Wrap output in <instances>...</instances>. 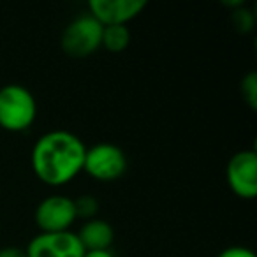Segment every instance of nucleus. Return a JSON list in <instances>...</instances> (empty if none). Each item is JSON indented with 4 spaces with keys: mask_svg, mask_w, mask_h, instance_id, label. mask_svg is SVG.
Segmentation results:
<instances>
[{
    "mask_svg": "<svg viewBox=\"0 0 257 257\" xmlns=\"http://www.w3.org/2000/svg\"><path fill=\"white\" fill-rule=\"evenodd\" d=\"M86 147L69 131H50L34 143L32 171L50 187H64L83 173Z\"/></svg>",
    "mask_w": 257,
    "mask_h": 257,
    "instance_id": "nucleus-1",
    "label": "nucleus"
},
{
    "mask_svg": "<svg viewBox=\"0 0 257 257\" xmlns=\"http://www.w3.org/2000/svg\"><path fill=\"white\" fill-rule=\"evenodd\" d=\"M36 118L37 102L29 88L16 83L0 88V128L8 133H25Z\"/></svg>",
    "mask_w": 257,
    "mask_h": 257,
    "instance_id": "nucleus-2",
    "label": "nucleus"
},
{
    "mask_svg": "<svg viewBox=\"0 0 257 257\" xmlns=\"http://www.w3.org/2000/svg\"><path fill=\"white\" fill-rule=\"evenodd\" d=\"M102 25L90 15H79L62 32L60 46L64 53L76 60L88 58L100 48Z\"/></svg>",
    "mask_w": 257,
    "mask_h": 257,
    "instance_id": "nucleus-3",
    "label": "nucleus"
},
{
    "mask_svg": "<svg viewBox=\"0 0 257 257\" xmlns=\"http://www.w3.org/2000/svg\"><path fill=\"white\" fill-rule=\"evenodd\" d=\"M127 171V155L113 143H97L86 148L83 173L99 182H114Z\"/></svg>",
    "mask_w": 257,
    "mask_h": 257,
    "instance_id": "nucleus-4",
    "label": "nucleus"
},
{
    "mask_svg": "<svg viewBox=\"0 0 257 257\" xmlns=\"http://www.w3.org/2000/svg\"><path fill=\"white\" fill-rule=\"evenodd\" d=\"M225 180L234 196L252 201L257 196V152L253 148L236 152L227 162Z\"/></svg>",
    "mask_w": 257,
    "mask_h": 257,
    "instance_id": "nucleus-5",
    "label": "nucleus"
},
{
    "mask_svg": "<svg viewBox=\"0 0 257 257\" xmlns=\"http://www.w3.org/2000/svg\"><path fill=\"white\" fill-rule=\"evenodd\" d=\"M37 227L41 232H64L71 231L72 224L78 220L76 217L74 199L62 194L48 196L37 204L34 213Z\"/></svg>",
    "mask_w": 257,
    "mask_h": 257,
    "instance_id": "nucleus-6",
    "label": "nucleus"
},
{
    "mask_svg": "<svg viewBox=\"0 0 257 257\" xmlns=\"http://www.w3.org/2000/svg\"><path fill=\"white\" fill-rule=\"evenodd\" d=\"M27 257H83L85 248L72 231L39 232L25 248Z\"/></svg>",
    "mask_w": 257,
    "mask_h": 257,
    "instance_id": "nucleus-7",
    "label": "nucleus"
},
{
    "mask_svg": "<svg viewBox=\"0 0 257 257\" xmlns=\"http://www.w3.org/2000/svg\"><path fill=\"white\" fill-rule=\"evenodd\" d=\"M147 8L145 0H90L88 15L102 27L127 25Z\"/></svg>",
    "mask_w": 257,
    "mask_h": 257,
    "instance_id": "nucleus-8",
    "label": "nucleus"
},
{
    "mask_svg": "<svg viewBox=\"0 0 257 257\" xmlns=\"http://www.w3.org/2000/svg\"><path fill=\"white\" fill-rule=\"evenodd\" d=\"M81 241L85 252H99V250H109L114 241V229L107 220L102 218H92L81 225L79 232H76Z\"/></svg>",
    "mask_w": 257,
    "mask_h": 257,
    "instance_id": "nucleus-9",
    "label": "nucleus"
},
{
    "mask_svg": "<svg viewBox=\"0 0 257 257\" xmlns=\"http://www.w3.org/2000/svg\"><path fill=\"white\" fill-rule=\"evenodd\" d=\"M131 30L127 25H111L102 27V41L100 48L107 50L109 53H121L131 44Z\"/></svg>",
    "mask_w": 257,
    "mask_h": 257,
    "instance_id": "nucleus-10",
    "label": "nucleus"
},
{
    "mask_svg": "<svg viewBox=\"0 0 257 257\" xmlns=\"http://www.w3.org/2000/svg\"><path fill=\"white\" fill-rule=\"evenodd\" d=\"M74 208H76V217L85 218V222H86V220H92V218H97L100 204L95 196H92V194H83V196L74 199Z\"/></svg>",
    "mask_w": 257,
    "mask_h": 257,
    "instance_id": "nucleus-11",
    "label": "nucleus"
},
{
    "mask_svg": "<svg viewBox=\"0 0 257 257\" xmlns=\"http://www.w3.org/2000/svg\"><path fill=\"white\" fill-rule=\"evenodd\" d=\"M239 90H241V97L245 104L252 111L257 109V72L250 71L243 76L241 83H239Z\"/></svg>",
    "mask_w": 257,
    "mask_h": 257,
    "instance_id": "nucleus-12",
    "label": "nucleus"
},
{
    "mask_svg": "<svg viewBox=\"0 0 257 257\" xmlns=\"http://www.w3.org/2000/svg\"><path fill=\"white\" fill-rule=\"evenodd\" d=\"M231 22L238 32L248 34L252 32L253 25H255V15L252 13V9H248L246 6H241V8L231 11Z\"/></svg>",
    "mask_w": 257,
    "mask_h": 257,
    "instance_id": "nucleus-13",
    "label": "nucleus"
},
{
    "mask_svg": "<svg viewBox=\"0 0 257 257\" xmlns=\"http://www.w3.org/2000/svg\"><path fill=\"white\" fill-rule=\"evenodd\" d=\"M217 257H257L255 252L246 246H239V245H234V246H227L224 248Z\"/></svg>",
    "mask_w": 257,
    "mask_h": 257,
    "instance_id": "nucleus-14",
    "label": "nucleus"
},
{
    "mask_svg": "<svg viewBox=\"0 0 257 257\" xmlns=\"http://www.w3.org/2000/svg\"><path fill=\"white\" fill-rule=\"evenodd\" d=\"M0 257H27V253H25V248L4 246V248H0Z\"/></svg>",
    "mask_w": 257,
    "mask_h": 257,
    "instance_id": "nucleus-15",
    "label": "nucleus"
},
{
    "mask_svg": "<svg viewBox=\"0 0 257 257\" xmlns=\"http://www.w3.org/2000/svg\"><path fill=\"white\" fill-rule=\"evenodd\" d=\"M83 257H114L111 250H99V252H85Z\"/></svg>",
    "mask_w": 257,
    "mask_h": 257,
    "instance_id": "nucleus-16",
    "label": "nucleus"
}]
</instances>
